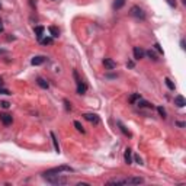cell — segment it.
<instances>
[{
    "label": "cell",
    "mask_w": 186,
    "mask_h": 186,
    "mask_svg": "<svg viewBox=\"0 0 186 186\" xmlns=\"http://www.w3.org/2000/svg\"><path fill=\"white\" fill-rule=\"evenodd\" d=\"M164 83H166V86H167L170 90H175V83L170 80L169 77H166V79H164Z\"/></svg>",
    "instance_id": "obj_21"
},
{
    "label": "cell",
    "mask_w": 186,
    "mask_h": 186,
    "mask_svg": "<svg viewBox=\"0 0 186 186\" xmlns=\"http://www.w3.org/2000/svg\"><path fill=\"white\" fill-rule=\"evenodd\" d=\"M124 5H125V0H115V2H113V9L118 10V9L124 8Z\"/></svg>",
    "instance_id": "obj_19"
},
{
    "label": "cell",
    "mask_w": 186,
    "mask_h": 186,
    "mask_svg": "<svg viewBox=\"0 0 186 186\" xmlns=\"http://www.w3.org/2000/svg\"><path fill=\"white\" fill-rule=\"evenodd\" d=\"M36 83H38V86H39V87H42V89H48V87H49L48 81H47V80H44L42 77H38Z\"/></svg>",
    "instance_id": "obj_17"
},
{
    "label": "cell",
    "mask_w": 186,
    "mask_h": 186,
    "mask_svg": "<svg viewBox=\"0 0 186 186\" xmlns=\"http://www.w3.org/2000/svg\"><path fill=\"white\" fill-rule=\"evenodd\" d=\"M166 2L169 3L172 8H176V0H166Z\"/></svg>",
    "instance_id": "obj_30"
},
{
    "label": "cell",
    "mask_w": 186,
    "mask_h": 186,
    "mask_svg": "<svg viewBox=\"0 0 186 186\" xmlns=\"http://www.w3.org/2000/svg\"><path fill=\"white\" fill-rule=\"evenodd\" d=\"M83 116H84V119H86V121L93 122V124H99V122H100V118L97 116L96 113H84Z\"/></svg>",
    "instance_id": "obj_5"
},
{
    "label": "cell",
    "mask_w": 186,
    "mask_h": 186,
    "mask_svg": "<svg viewBox=\"0 0 186 186\" xmlns=\"http://www.w3.org/2000/svg\"><path fill=\"white\" fill-rule=\"evenodd\" d=\"M140 183H144V180H143L141 178L125 179V185H140Z\"/></svg>",
    "instance_id": "obj_8"
},
{
    "label": "cell",
    "mask_w": 186,
    "mask_h": 186,
    "mask_svg": "<svg viewBox=\"0 0 186 186\" xmlns=\"http://www.w3.org/2000/svg\"><path fill=\"white\" fill-rule=\"evenodd\" d=\"M175 105L178 106V108H183L186 105V100L185 97L182 96V95H178V96L175 97Z\"/></svg>",
    "instance_id": "obj_10"
},
{
    "label": "cell",
    "mask_w": 186,
    "mask_h": 186,
    "mask_svg": "<svg viewBox=\"0 0 186 186\" xmlns=\"http://www.w3.org/2000/svg\"><path fill=\"white\" fill-rule=\"evenodd\" d=\"M44 26H36L35 28V35H36V38H38V41L42 39V35H44Z\"/></svg>",
    "instance_id": "obj_15"
},
{
    "label": "cell",
    "mask_w": 186,
    "mask_h": 186,
    "mask_svg": "<svg viewBox=\"0 0 186 186\" xmlns=\"http://www.w3.org/2000/svg\"><path fill=\"white\" fill-rule=\"evenodd\" d=\"M3 29H5V28H3V22H2V19H0V33L3 32Z\"/></svg>",
    "instance_id": "obj_33"
},
{
    "label": "cell",
    "mask_w": 186,
    "mask_h": 186,
    "mask_svg": "<svg viewBox=\"0 0 186 186\" xmlns=\"http://www.w3.org/2000/svg\"><path fill=\"white\" fill-rule=\"evenodd\" d=\"M131 16L137 17V19H146V13H144V10L141 8H138V6H132L131 8Z\"/></svg>",
    "instance_id": "obj_4"
},
{
    "label": "cell",
    "mask_w": 186,
    "mask_h": 186,
    "mask_svg": "<svg viewBox=\"0 0 186 186\" xmlns=\"http://www.w3.org/2000/svg\"><path fill=\"white\" fill-rule=\"evenodd\" d=\"M74 127H76V130L79 131V132H81V134H84L86 131H84V128L81 127V124L79 121H74Z\"/></svg>",
    "instance_id": "obj_22"
},
{
    "label": "cell",
    "mask_w": 186,
    "mask_h": 186,
    "mask_svg": "<svg viewBox=\"0 0 186 186\" xmlns=\"http://www.w3.org/2000/svg\"><path fill=\"white\" fill-rule=\"evenodd\" d=\"M49 135H51V140H52V144H54V148H55V151H57V153H60V146H58V141H57L55 134H54V132H51Z\"/></svg>",
    "instance_id": "obj_18"
},
{
    "label": "cell",
    "mask_w": 186,
    "mask_h": 186,
    "mask_svg": "<svg viewBox=\"0 0 186 186\" xmlns=\"http://www.w3.org/2000/svg\"><path fill=\"white\" fill-rule=\"evenodd\" d=\"M103 65H105L108 70H113V68H116V63L111 60V58H105L103 60Z\"/></svg>",
    "instance_id": "obj_9"
},
{
    "label": "cell",
    "mask_w": 186,
    "mask_h": 186,
    "mask_svg": "<svg viewBox=\"0 0 186 186\" xmlns=\"http://www.w3.org/2000/svg\"><path fill=\"white\" fill-rule=\"evenodd\" d=\"M154 48L157 49V51H159L160 54H163V48L160 47V44H159V42H156V44H154Z\"/></svg>",
    "instance_id": "obj_27"
},
{
    "label": "cell",
    "mask_w": 186,
    "mask_h": 186,
    "mask_svg": "<svg viewBox=\"0 0 186 186\" xmlns=\"http://www.w3.org/2000/svg\"><path fill=\"white\" fill-rule=\"evenodd\" d=\"M42 178L51 185H65L67 183V179L60 176L58 173L57 175H45V173H42Z\"/></svg>",
    "instance_id": "obj_1"
},
{
    "label": "cell",
    "mask_w": 186,
    "mask_h": 186,
    "mask_svg": "<svg viewBox=\"0 0 186 186\" xmlns=\"http://www.w3.org/2000/svg\"><path fill=\"white\" fill-rule=\"evenodd\" d=\"M127 67H130V68H132V67H134V63H132V61H130V63L127 64Z\"/></svg>",
    "instance_id": "obj_34"
},
{
    "label": "cell",
    "mask_w": 186,
    "mask_h": 186,
    "mask_svg": "<svg viewBox=\"0 0 186 186\" xmlns=\"http://www.w3.org/2000/svg\"><path fill=\"white\" fill-rule=\"evenodd\" d=\"M73 77H74V80H76V84H77V93H79V95H84V93H86V90H87V86H86V84H84V81L79 77L77 70H74V71H73Z\"/></svg>",
    "instance_id": "obj_2"
},
{
    "label": "cell",
    "mask_w": 186,
    "mask_h": 186,
    "mask_svg": "<svg viewBox=\"0 0 186 186\" xmlns=\"http://www.w3.org/2000/svg\"><path fill=\"white\" fill-rule=\"evenodd\" d=\"M44 61H45V57L36 55V57H33L32 60H31V64H32V65H41Z\"/></svg>",
    "instance_id": "obj_11"
},
{
    "label": "cell",
    "mask_w": 186,
    "mask_h": 186,
    "mask_svg": "<svg viewBox=\"0 0 186 186\" xmlns=\"http://www.w3.org/2000/svg\"><path fill=\"white\" fill-rule=\"evenodd\" d=\"M0 105H2V108H5V109H8L9 106H10V103H9V102H2Z\"/></svg>",
    "instance_id": "obj_31"
},
{
    "label": "cell",
    "mask_w": 186,
    "mask_h": 186,
    "mask_svg": "<svg viewBox=\"0 0 186 186\" xmlns=\"http://www.w3.org/2000/svg\"><path fill=\"white\" fill-rule=\"evenodd\" d=\"M137 106H138V108H153V105H151L150 102L144 100L143 97H140V99L137 100Z\"/></svg>",
    "instance_id": "obj_12"
},
{
    "label": "cell",
    "mask_w": 186,
    "mask_h": 186,
    "mask_svg": "<svg viewBox=\"0 0 186 186\" xmlns=\"http://www.w3.org/2000/svg\"><path fill=\"white\" fill-rule=\"evenodd\" d=\"M3 83H5V81H3V77H0V87L3 86Z\"/></svg>",
    "instance_id": "obj_37"
},
{
    "label": "cell",
    "mask_w": 186,
    "mask_h": 186,
    "mask_svg": "<svg viewBox=\"0 0 186 186\" xmlns=\"http://www.w3.org/2000/svg\"><path fill=\"white\" fill-rule=\"evenodd\" d=\"M178 127H182V128H183V127H185V122H178Z\"/></svg>",
    "instance_id": "obj_36"
},
{
    "label": "cell",
    "mask_w": 186,
    "mask_h": 186,
    "mask_svg": "<svg viewBox=\"0 0 186 186\" xmlns=\"http://www.w3.org/2000/svg\"><path fill=\"white\" fill-rule=\"evenodd\" d=\"M180 47H182V49H185V41H180Z\"/></svg>",
    "instance_id": "obj_35"
},
{
    "label": "cell",
    "mask_w": 186,
    "mask_h": 186,
    "mask_svg": "<svg viewBox=\"0 0 186 186\" xmlns=\"http://www.w3.org/2000/svg\"><path fill=\"white\" fill-rule=\"evenodd\" d=\"M61 172H74V169H71L70 166H60V167H54V169L47 170L44 173L45 175H57V173H61Z\"/></svg>",
    "instance_id": "obj_3"
},
{
    "label": "cell",
    "mask_w": 186,
    "mask_h": 186,
    "mask_svg": "<svg viewBox=\"0 0 186 186\" xmlns=\"http://www.w3.org/2000/svg\"><path fill=\"white\" fill-rule=\"evenodd\" d=\"M3 52H5V51H3V49H0V54H3Z\"/></svg>",
    "instance_id": "obj_38"
},
{
    "label": "cell",
    "mask_w": 186,
    "mask_h": 186,
    "mask_svg": "<svg viewBox=\"0 0 186 186\" xmlns=\"http://www.w3.org/2000/svg\"><path fill=\"white\" fill-rule=\"evenodd\" d=\"M48 31L52 38H58V36H60V31H58V28H55V26H49Z\"/></svg>",
    "instance_id": "obj_16"
},
{
    "label": "cell",
    "mask_w": 186,
    "mask_h": 186,
    "mask_svg": "<svg viewBox=\"0 0 186 186\" xmlns=\"http://www.w3.org/2000/svg\"><path fill=\"white\" fill-rule=\"evenodd\" d=\"M0 121L3 122V125H10L13 122V118L9 113H0Z\"/></svg>",
    "instance_id": "obj_6"
},
{
    "label": "cell",
    "mask_w": 186,
    "mask_h": 186,
    "mask_svg": "<svg viewBox=\"0 0 186 186\" xmlns=\"http://www.w3.org/2000/svg\"><path fill=\"white\" fill-rule=\"evenodd\" d=\"M64 105H65V109H67V111H71V103H70L67 99L64 100Z\"/></svg>",
    "instance_id": "obj_28"
},
{
    "label": "cell",
    "mask_w": 186,
    "mask_h": 186,
    "mask_svg": "<svg viewBox=\"0 0 186 186\" xmlns=\"http://www.w3.org/2000/svg\"><path fill=\"white\" fill-rule=\"evenodd\" d=\"M124 159L127 164H132V157H131V148H125V154H124Z\"/></svg>",
    "instance_id": "obj_14"
},
{
    "label": "cell",
    "mask_w": 186,
    "mask_h": 186,
    "mask_svg": "<svg viewBox=\"0 0 186 186\" xmlns=\"http://www.w3.org/2000/svg\"><path fill=\"white\" fill-rule=\"evenodd\" d=\"M116 125L119 127V130L122 131V134H124V135H127V137H132V134H131L130 131L127 130V127H125V125H124V124H122L121 121H118V122H116Z\"/></svg>",
    "instance_id": "obj_13"
},
{
    "label": "cell",
    "mask_w": 186,
    "mask_h": 186,
    "mask_svg": "<svg viewBox=\"0 0 186 186\" xmlns=\"http://www.w3.org/2000/svg\"><path fill=\"white\" fill-rule=\"evenodd\" d=\"M108 185H125V179H113V180H109Z\"/></svg>",
    "instance_id": "obj_20"
},
{
    "label": "cell",
    "mask_w": 186,
    "mask_h": 186,
    "mask_svg": "<svg viewBox=\"0 0 186 186\" xmlns=\"http://www.w3.org/2000/svg\"><path fill=\"white\" fill-rule=\"evenodd\" d=\"M140 97H141V96H140L138 93H137V95H132V96L130 97V102H131V103H134V102H135V100H138Z\"/></svg>",
    "instance_id": "obj_26"
},
{
    "label": "cell",
    "mask_w": 186,
    "mask_h": 186,
    "mask_svg": "<svg viewBox=\"0 0 186 186\" xmlns=\"http://www.w3.org/2000/svg\"><path fill=\"white\" fill-rule=\"evenodd\" d=\"M135 162H137L138 164H143V162H141V159H140L138 156H135Z\"/></svg>",
    "instance_id": "obj_32"
},
{
    "label": "cell",
    "mask_w": 186,
    "mask_h": 186,
    "mask_svg": "<svg viewBox=\"0 0 186 186\" xmlns=\"http://www.w3.org/2000/svg\"><path fill=\"white\" fill-rule=\"evenodd\" d=\"M0 95H12V93H10L8 89H2V87H0Z\"/></svg>",
    "instance_id": "obj_29"
},
{
    "label": "cell",
    "mask_w": 186,
    "mask_h": 186,
    "mask_svg": "<svg viewBox=\"0 0 186 186\" xmlns=\"http://www.w3.org/2000/svg\"><path fill=\"white\" fill-rule=\"evenodd\" d=\"M146 54H147V55H148V57H150V58H151L153 61H157V55L154 54V51H151V49H150V51H147Z\"/></svg>",
    "instance_id": "obj_23"
},
{
    "label": "cell",
    "mask_w": 186,
    "mask_h": 186,
    "mask_svg": "<svg viewBox=\"0 0 186 186\" xmlns=\"http://www.w3.org/2000/svg\"><path fill=\"white\" fill-rule=\"evenodd\" d=\"M157 111H159V113H160V116H162V118H166V111H164V108H163V106H159V108H157Z\"/></svg>",
    "instance_id": "obj_24"
},
{
    "label": "cell",
    "mask_w": 186,
    "mask_h": 186,
    "mask_svg": "<svg viewBox=\"0 0 186 186\" xmlns=\"http://www.w3.org/2000/svg\"><path fill=\"white\" fill-rule=\"evenodd\" d=\"M144 55H146V52L140 47H134V58L135 60H141V58H144Z\"/></svg>",
    "instance_id": "obj_7"
},
{
    "label": "cell",
    "mask_w": 186,
    "mask_h": 186,
    "mask_svg": "<svg viewBox=\"0 0 186 186\" xmlns=\"http://www.w3.org/2000/svg\"><path fill=\"white\" fill-rule=\"evenodd\" d=\"M39 42H42L44 45H47V44H52V38H49V36H47V38H44V39H41Z\"/></svg>",
    "instance_id": "obj_25"
}]
</instances>
